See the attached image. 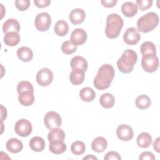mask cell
I'll return each mask as SVG.
<instances>
[{"label":"cell","mask_w":160,"mask_h":160,"mask_svg":"<svg viewBox=\"0 0 160 160\" xmlns=\"http://www.w3.org/2000/svg\"><path fill=\"white\" fill-rule=\"evenodd\" d=\"M115 71L114 68L109 64L102 65L94 79L93 84L94 87L99 90L108 89L114 77Z\"/></svg>","instance_id":"obj_1"},{"label":"cell","mask_w":160,"mask_h":160,"mask_svg":"<svg viewBox=\"0 0 160 160\" xmlns=\"http://www.w3.org/2000/svg\"><path fill=\"white\" fill-rule=\"evenodd\" d=\"M137 60L138 55L134 50L126 49L117 61V66L119 71L125 74L131 72Z\"/></svg>","instance_id":"obj_2"},{"label":"cell","mask_w":160,"mask_h":160,"mask_svg":"<svg viewBox=\"0 0 160 160\" xmlns=\"http://www.w3.org/2000/svg\"><path fill=\"white\" fill-rule=\"evenodd\" d=\"M122 18L118 14L112 13L108 16L106 18V26L105 34L109 39H114L118 37L123 27Z\"/></svg>","instance_id":"obj_3"},{"label":"cell","mask_w":160,"mask_h":160,"mask_svg":"<svg viewBox=\"0 0 160 160\" xmlns=\"http://www.w3.org/2000/svg\"><path fill=\"white\" fill-rule=\"evenodd\" d=\"M159 23V16L154 12H149L138 19L137 30L143 33L149 32L154 29Z\"/></svg>","instance_id":"obj_4"},{"label":"cell","mask_w":160,"mask_h":160,"mask_svg":"<svg viewBox=\"0 0 160 160\" xmlns=\"http://www.w3.org/2000/svg\"><path fill=\"white\" fill-rule=\"evenodd\" d=\"M159 59L156 54L149 53L142 56L141 66L143 69L147 72H153L159 67Z\"/></svg>","instance_id":"obj_5"},{"label":"cell","mask_w":160,"mask_h":160,"mask_svg":"<svg viewBox=\"0 0 160 160\" xmlns=\"http://www.w3.org/2000/svg\"><path fill=\"white\" fill-rule=\"evenodd\" d=\"M51 24V17L47 12L39 13L34 20V25L39 31H48Z\"/></svg>","instance_id":"obj_6"},{"label":"cell","mask_w":160,"mask_h":160,"mask_svg":"<svg viewBox=\"0 0 160 160\" xmlns=\"http://www.w3.org/2000/svg\"><path fill=\"white\" fill-rule=\"evenodd\" d=\"M44 123L48 129H52L61 126L62 119L58 112L55 111H49L44 116Z\"/></svg>","instance_id":"obj_7"},{"label":"cell","mask_w":160,"mask_h":160,"mask_svg":"<svg viewBox=\"0 0 160 160\" xmlns=\"http://www.w3.org/2000/svg\"><path fill=\"white\" fill-rule=\"evenodd\" d=\"M36 79L39 85L47 86L49 85L53 80V73L52 71L48 68H42L38 71Z\"/></svg>","instance_id":"obj_8"},{"label":"cell","mask_w":160,"mask_h":160,"mask_svg":"<svg viewBox=\"0 0 160 160\" xmlns=\"http://www.w3.org/2000/svg\"><path fill=\"white\" fill-rule=\"evenodd\" d=\"M14 131L18 136L27 137L32 132V124L28 119H21L16 122Z\"/></svg>","instance_id":"obj_9"},{"label":"cell","mask_w":160,"mask_h":160,"mask_svg":"<svg viewBox=\"0 0 160 160\" xmlns=\"http://www.w3.org/2000/svg\"><path fill=\"white\" fill-rule=\"evenodd\" d=\"M118 138L123 141H131L134 136V131L131 127L128 124H122L116 129Z\"/></svg>","instance_id":"obj_10"},{"label":"cell","mask_w":160,"mask_h":160,"mask_svg":"<svg viewBox=\"0 0 160 160\" xmlns=\"http://www.w3.org/2000/svg\"><path fill=\"white\" fill-rule=\"evenodd\" d=\"M141 39V35L138 30L133 27L126 29L123 34V40L127 44L134 45L137 44Z\"/></svg>","instance_id":"obj_11"},{"label":"cell","mask_w":160,"mask_h":160,"mask_svg":"<svg viewBox=\"0 0 160 160\" xmlns=\"http://www.w3.org/2000/svg\"><path fill=\"white\" fill-rule=\"evenodd\" d=\"M87 33L82 28L74 29L71 34V41L76 46L84 44L87 40Z\"/></svg>","instance_id":"obj_12"},{"label":"cell","mask_w":160,"mask_h":160,"mask_svg":"<svg viewBox=\"0 0 160 160\" xmlns=\"http://www.w3.org/2000/svg\"><path fill=\"white\" fill-rule=\"evenodd\" d=\"M85 11L81 8H76L72 9L69 16L70 21L74 25L82 23L85 19Z\"/></svg>","instance_id":"obj_13"},{"label":"cell","mask_w":160,"mask_h":160,"mask_svg":"<svg viewBox=\"0 0 160 160\" xmlns=\"http://www.w3.org/2000/svg\"><path fill=\"white\" fill-rule=\"evenodd\" d=\"M71 67L72 69H79L83 71H86L88 63L85 58L80 56H76L72 58L70 62Z\"/></svg>","instance_id":"obj_14"},{"label":"cell","mask_w":160,"mask_h":160,"mask_svg":"<svg viewBox=\"0 0 160 160\" xmlns=\"http://www.w3.org/2000/svg\"><path fill=\"white\" fill-rule=\"evenodd\" d=\"M2 31L4 33H8L10 32H19L20 31V24L19 22L12 18L7 19L2 24Z\"/></svg>","instance_id":"obj_15"},{"label":"cell","mask_w":160,"mask_h":160,"mask_svg":"<svg viewBox=\"0 0 160 160\" xmlns=\"http://www.w3.org/2000/svg\"><path fill=\"white\" fill-rule=\"evenodd\" d=\"M18 101L21 104L24 106H29L32 105L34 101V92L26 91L19 92Z\"/></svg>","instance_id":"obj_16"},{"label":"cell","mask_w":160,"mask_h":160,"mask_svg":"<svg viewBox=\"0 0 160 160\" xmlns=\"http://www.w3.org/2000/svg\"><path fill=\"white\" fill-rule=\"evenodd\" d=\"M6 148L10 152L16 154L22 151L23 144L20 140L16 138H11L7 141Z\"/></svg>","instance_id":"obj_17"},{"label":"cell","mask_w":160,"mask_h":160,"mask_svg":"<svg viewBox=\"0 0 160 160\" xmlns=\"http://www.w3.org/2000/svg\"><path fill=\"white\" fill-rule=\"evenodd\" d=\"M107 146V141L102 136H98L91 143L92 149L96 152H102L106 150Z\"/></svg>","instance_id":"obj_18"},{"label":"cell","mask_w":160,"mask_h":160,"mask_svg":"<svg viewBox=\"0 0 160 160\" xmlns=\"http://www.w3.org/2000/svg\"><path fill=\"white\" fill-rule=\"evenodd\" d=\"M29 145L32 151L35 152H41L45 148L46 143L42 138L39 136H34L30 139Z\"/></svg>","instance_id":"obj_19"},{"label":"cell","mask_w":160,"mask_h":160,"mask_svg":"<svg viewBox=\"0 0 160 160\" xmlns=\"http://www.w3.org/2000/svg\"><path fill=\"white\" fill-rule=\"evenodd\" d=\"M121 11L122 14L128 18L133 17L138 12V7L132 2H125L121 6Z\"/></svg>","instance_id":"obj_20"},{"label":"cell","mask_w":160,"mask_h":160,"mask_svg":"<svg viewBox=\"0 0 160 160\" xmlns=\"http://www.w3.org/2000/svg\"><path fill=\"white\" fill-rule=\"evenodd\" d=\"M66 144L61 140H56L50 142L49 149V151L55 154H60L66 150Z\"/></svg>","instance_id":"obj_21"},{"label":"cell","mask_w":160,"mask_h":160,"mask_svg":"<svg viewBox=\"0 0 160 160\" xmlns=\"http://www.w3.org/2000/svg\"><path fill=\"white\" fill-rule=\"evenodd\" d=\"M84 78V71L79 69H72L69 74V81L74 85H79L82 83Z\"/></svg>","instance_id":"obj_22"},{"label":"cell","mask_w":160,"mask_h":160,"mask_svg":"<svg viewBox=\"0 0 160 160\" xmlns=\"http://www.w3.org/2000/svg\"><path fill=\"white\" fill-rule=\"evenodd\" d=\"M20 35L16 32L6 33L4 36V42L8 46H15L20 42Z\"/></svg>","instance_id":"obj_23"},{"label":"cell","mask_w":160,"mask_h":160,"mask_svg":"<svg viewBox=\"0 0 160 160\" xmlns=\"http://www.w3.org/2000/svg\"><path fill=\"white\" fill-rule=\"evenodd\" d=\"M17 56L21 61L26 62L32 59L33 57V52L30 48L22 46L17 50Z\"/></svg>","instance_id":"obj_24"},{"label":"cell","mask_w":160,"mask_h":160,"mask_svg":"<svg viewBox=\"0 0 160 160\" xmlns=\"http://www.w3.org/2000/svg\"><path fill=\"white\" fill-rule=\"evenodd\" d=\"M152 143L151 136L146 132L140 133L137 138V144L141 148H148Z\"/></svg>","instance_id":"obj_25"},{"label":"cell","mask_w":160,"mask_h":160,"mask_svg":"<svg viewBox=\"0 0 160 160\" xmlns=\"http://www.w3.org/2000/svg\"><path fill=\"white\" fill-rule=\"evenodd\" d=\"M99 102L104 108L109 109L114 106L115 99L112 94L106 92L101 96L99 98Z\"/></svg>","instance_id":"obj_26"},{"label":"cell","mask_w":160,"mask_h":160,"mask_svg":"<svg viewBox=\"0 0 160 160\" xmlns=\"http://www.w3.org/2000/svg\"><path fill=\"white\" fill-rule=\"evenodd\" d=\"M79 96L83 101L91 102L95 98L96 93L91 88L85 87L82 88L80 91Z\"/></svg>","instance_id":"obj_27"},{"label":"cell","mask_w":160,"mask_h":160,"mask_svg":"<svg viewBox=\"0 0 160 160\" xmlns=\"http://www.w3.org/2000/svg\"><path fill=\"white\" fill-rule=\"evenodd\" d=\"M65 139V132L60 128H55L49 132L48 134V139L49 142L56 140L64 141Z\"/></svg>","instance_id":"obj_28"},{"label":"cell","mask_w":160,"mask_h":160,"mask_svg":"<svg viewBox=\"0 0 160 160\" xmlns=\"http://www.w3.org/2000/svg\"><path fill=\"white\" fill-rule=\"evenodd\" d=\"M55 33L61 37L66 36L69 31V26L68 23L64 20L58 21L54 28Z\"/></svg>","instance_id":"obj_29"},{"label":"cell","mask_w":160,"mask_h":160,"mask_svg":"<svg viewBox=\"0 0 160 160\" xmlns=\"http://www.w3.org/2000/svg\"><path fill=\"white\" fill-rule=\"evenodd\" d=\"M136 106L140 109H145L148 108L151 104V100L149 96L142 94L137 97L135 101Z\"/></svg>","instance_id":"obj_30"},{"label":"cell","mask_w":160,"mask_h":160,"mask_svg":"<svg viewBox=\"0 0 160 160\" xmlns=\"http://www.w3.org/2000/svg\"><path fill=\"white\" fill-rule=\"evenodd\" d=\"M140 51L142 56L149 53H153L156 54V46L151 41L144 42L141 46Z\"/></svg>","instance_id":"obj_31"},{"label":"cell","mask_w":160,"mask_h":160,"mask_svg":"<svg viewBox=\"0 0 160 160\" xmlns=\"http://www.w3.org/2000/svg\"><path fill=\"white\" fill-rule=\"evenodd\" d=\"M71 152L77 156L82 154L86 151V146L84 143L80 141H76L72 142L71 146Z\"/></svg>","instance_id":"obj_32"},{"label":"cell","mask_w":160,"mask_h":160,"mask_svg":"<svg viewBox=\"0 0 160 160\" xmlns=\"http://www.w3.org/2000/svg\"><path fill=\"white\" fill-rule=\"evenodd\" d=\"M77 50V46L74 45L71 41H64L61 45V51L66 54H71Z\"/></svg>","instance_id":"obj_33"},{"label":"cell","mask_w":160,"mask_h":160,"mask_svg":"<svg viewBox=\"0 0 160 160\" xmlns=\"http://www.w3.org/2000/svg\"><path fill=\"white\" fill-rule=\"evenodd\" d=\"M26 91H33L34 92V88L32 84L27 81H22L19 82L17 86V91L18 93Z\"/></svg>","instance_id":"obj_34"},{"label":"cell","mask_w":160,"mask_h":160,"mask_svg":"<svg viewBox=\"0 0 160 160\" xmlns=\"http://www.w3.org/2000/svg\"><path fill=\"white\" fill-rule=\"evenodd\" d=\"M152 0H136V3L137 7L141 11H146L150 8L152 5Z\"/></svg>","instance_id":"obj_35"},{"label":"cell","mask_w":160,"mask_h":160,"mask_svg":"<svg viewBox=\"0 0 160 160\" xmlns=\"http://www.w3.org/2000/svg\"><path fill=\"white\" fill-rule=\"evenodd\" d=\"M30 5L29 0H16L15 1V6L18 9L24 11L28 9Z\"/></svg>","instance_id":"obj_36"},{"label":"cell","mask_w":160,"mask_h":160,"mask_svg":"<svg viewBox=\"0 0 160 160\" xmlns=\"http://www.w3.org/2000/svg\"><path fill=\"white\" fill-rule=\"evenodd\" d=\"M104 160H111V159H115V160H121V157L119 154L116 151H109L107 152L104 158Z\"/></svg>","instance_id":"obj_37"},{"label":"cell","mask_w":160,"mask_h":160,"mask_svg":"<svg viewBox=\"0 0 160 160\" xmlns=\"http://www.w3.org/2000/svg\"><path fill=\"white\" fill-rule=\"evenodd\" d=\"M34 3L38 8H44L49 6L51 3V0H34Z\"/></svg>","instance_id":"obj_38"},{"label":"cell","mask_w":160,"mask_h":160,"mask_svg":"<svg viewBox=\"0 0 160 160\" xmlns=\"http://www.w3.org/2000/svg\"><path fill=\"white\" fill-rule=\"evenodd\" d=\"M139 159L141 160H143V159H150V160H154L155 159V156H154L153 153H152L151 152H149V151H146V152H142L139 157Z\"/></svg>","instance_id":"obj_39"},{"label":"cell","mask_w":160,"mask_h":160,"mask_svg":"<svg viewBox=\"0 0 160 160\" xmlns=\"http://www.w3.org/2000/svg\"><path fill=\"white\" fill-rule=\"evenodd\" d=\"M101 2L103 6L109 8L114 7L118 2V1L117 0H109V1L105 0V1H101Z\"/></svg>","instance_id":"obj_40"},{"label":"cell","mask_w":160,"mask_h":160,"mask_svg":"<svg viewBox=\"0 0 160 160\" xmlns=\"http://www.w3.org/2000/svg\"><path fill=\"white\" fill-rule=\"evenodd\" d=\"M159 139L160 138H158L153 142V148L158 152H159Z\"/></svg>","instance_id":"obj_41"},{"label":"cell","mask_w":160,"mask_h":160,"mask_svg":"<svg viewBox=\"0 0 160 160\" xmlns=\"http://www.w3.org/2000/svg\"><path fill=\"white\" fill-rule=\"evenodd\" d=\"M83 159H98V158L92 154H88L86 156L84 157Z\"/></svg>","instance_id":"obj_42"}]
</instances>
